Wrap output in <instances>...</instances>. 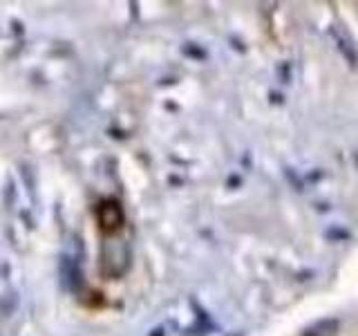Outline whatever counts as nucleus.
<instances>
[{
	"instance_id": "1",
	"label": "nucleus",
	"mask_w": 358,
	"mask_h": 336,
	"mask_svg": "<svg viewBox=\"0 0 358 336\" xmlns=\"http://www.w3.org/2000/svg\"><path fill=\"white\" fill-rule=\"evenodd\" d=\"M96 220L99 229L103 235H115L123 227V211L115 200H108L103 204H99L96 209Z\"/></svg>"
}]
</instances>
